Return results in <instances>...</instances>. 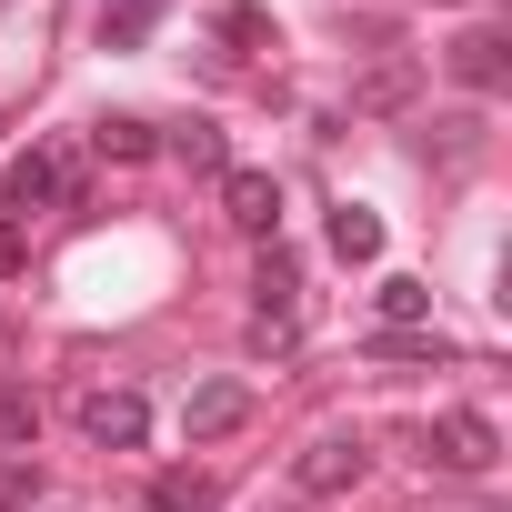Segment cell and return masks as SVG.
Instances as JSON below:
<instances>
[{
    "mask_svg": "<svg viewBox=\"0 0 512 512\" xmlns=\"http://www.w3.org/2000/svg\"><path fill=\"white\" fill-rule=\"evenodd\" d=\"M302 262L282 241H262V272H251V352H292L302 342Z\"/></svg>",
    "mask_w": 512,
    "mask_h": 512,
    "instance_id": "cell-1",
    "label": "cell"
},
{
    "mask_svg": "<svg viewBox=\"0 0 512 512\" xmlns=\"http://www.w3.org/2000/svg\"><path fill=\"white\" fill-rule=\"evenodd\" d=\"M51 201H71V151H11V171H0V221H31V211H51Z\"/></svg>",
    "mask_w": 512,
    "mask_h": 512,
    "instance_id": "cell-2",
    "label": "cell"
},
{
    "mask_svg": "<svg viewBox=\"0 0 512 512\" xmlns=\"http://www.w3.org/2000/svg\"><path fill=\"white\" fill-rule=\"evenodd\" d=\"M81 432H91V452H141L151 442V402L131 382H101V392H81Z\"/></svg>",
    "mask_w": 512,
    "mask_h": 512,
    "instance_id": "cell-3",
    "label": "cell"
},
{
    "mask_svg": "<svg viewBox=\"0 0 512 512\" xmlns=\"http://www.w3.org/2000/svg\"><path fill=\"white\" fill-rule=\"evenodd\" d=\"M422 442H432V462H442V472H492V462H502V432H492L472 402L432 412V432H422Z\"/></svg>",
    "mask_w": 512,
    "mask_h": 512,
    "instance_id": "cell-4",
    "label": "cell"
},
{
    "mask_svg": "<svg viewBox=\"0 0 512 512\" xmlns=\"http://www.w3.org/2000/svg\"><path fill=\"white\" fill-rule=\"evenodd\" d=\"M362 472H372V442H362V432H312V442H302V462H292V482H302V492H352Z\"/></svg>",
    "mask_w": 512,
    "mask_h": 512,
    "instance_id": "cell-5",
    "label": "cell"
},
{
    "mask_svg": "<svg viewBox=\"0 0 512 512\" xmlns=\"http://www.w3.org/2000/svg\"><path fill=\"white\" fill-rule=\"evenodd\" d=\"M442 71H452V81H462V91H472V101H492V91H502V81H512V41H502V31H492V21H472V31H462V41H452V51H442Z\"/></svg>",
    "mask_w": 512,
    "mask_h": 512,
    "instance_id": "cell-6",
    "label": "cell"
},
{
    "mask_svg": "<svg viewBox=\"0 0 512 512\" xmlns=\"http://www.w3.org/2000/svg\"><path fill=\"white\" fill-rule=\"evenodd\" d=\"M221 221L251 241H282V181L272 171H221Z\"/></svg>",
    "mask_w": 512,
    "mask_h": 512,
    "instance_id": "cell-7",
    "label": "cell"
},
{
    "mask_svg": "<svg viewBox=\"0 0 512 512\" xmlns=\"http://www.w3.org/2000/svg\"><path fill=\"white\" fill-rule=\"evenodd\" d=\"M241 422H251V382H191V402H181L191 442H231Z\"/></svg>",
    "mask_w": 512,
    "mask_h": 512,
    "instance_id": "cell-8",
    "label": "cell"
},
{
    "mask_svg": "<svg viewBox=\"0 0 512 512\" xmlns=\"http://www.w3.org/2000/svg\"><path fill=\"white\" fill-rule=\"evenodd\" d=\"M422 91V61H372L362 81H352V111H402Z\"/></svg>",
    "mask_w": 512,
    "mask_h": 512,
    "instance_id": "cell-9",
    "label": "cell"
},
{
    "mask_svg": "<svg viewBox=\"0 0 512 512\" xmlns=\"http://www.w3.org/2000/svg\"><path fill=\"white\" fill-rule=\"evenodd\" d=\"M31 442H41V392L0 382V452H31Z\"/></svg>",
    "mask_w": 512,
    "mask_h": 512,
    "instance_id": "cell-10",
    "label": "cell"
},
{
    "mask_svg": "<svg viewBox=\"0 0 512 512\" xmlns=\"http://www.w3.org/2000/svg\"><path fill=\"white\" fill-rule=\"evenodd\" d=\"M151 512H221V482L211 472H161L151 482Z\"/></svg>",
    "mask_w": 512,
    "mask_h": 512,
    "instance_id": "cell-11",
    "label": "cell"
},
{
    "mask_svg": "<svg viewBox=\"0 0 512 512\" xmlns=\"http://www.w3.org/2000/svg\"><path fill=\"white\" fill-rule=\"evenodd\" d=\"M332 251H342V262H382V221H372L362 201H342V211H332Z\"/></svg>",
    "mask_w": 512,
    "mask_h": 512,
    "instance_id": "cell-12",
    "label": "cell"
},
{
    "mask_svg": "<svg viewBox=\"0 0 512 512\" xmlns=\"http://www.w3.org/2000/svg\"><path fill=\"white\" fill-rule=\"evenodd\" d=\"M382 332H432V292L392 272V282H382Z\"/></svg>",
    "mask_w": 512,
    "mask_h": 512,
    "instance_id": "cell-13",
    "label": "cell"
},
{
    "mask_svg": "<svg viewBox=\"0 0 512 512\" xmlns=\"http://www.w3.org/2000/svg\"><path fill=\"white\" fill-rule=\"evenodd\" d=\"M362 352H372V362H452V342H442V332H372Z\"/></svg>",
    "mask_w": 512,
    "mask_h": 512,
    "instance_id": "cell-14",
    "label": "cell"
},
{
    "mask_svg": "<svg viewBox=\"0 0 512 512\" xmlns=\"http://www.w3.org/2000/svg\"><path fill=\"white\" fill-rule=\"evenodd\" d=\"M0 512H41V462L31 452H0Z\"/></svg>",
    "mask_w": 512,
    "mask_h": 512,
    "instance_id": "cell-15",
    "label": "cell"
},
{
    "mask_svg": "<svg viewBox=\"0 0 512 512\" xmlns=\"http://www.w3.org/2000/svg\"><path fill=\"white\" fill-rule=\"evenodd\" d=\"M91 141H101L111 161H151V151H161V131H151V121H101Z\"/></svg>",
    "mask_w": 512,
    "mask_h": 512,
    "instance_id": "cell-16",
    "label": "cell"
},
{
    "mask_svg": "<svg viewBox=\"0 0 512 512\" xmlns=\"http://www.w3.org/2000/svg\"><path fill=\"white\" fill-rule=\"evenodd\" d=\"M171 151H181L191 171H211V181L231 171V151H221V131H211V121H191V131H171Z\"/></svg>",
    "mask_w": 512,
    "mask_h": 512,
    "instance_id": "cell-17",
    "label": "cell"
},
{
    "mask_svg": "<svg viewBox=\"0 0 512 512\" xmlns=\"http://www.w3.org/2000/svg\"><path fill=\"white\" fill-rule=\"evenodd\" d=\"M211 31H221V41H241V51H262V41H272V11H262V0H231Z\"/></svg>",
    "mask_w": 512,
    "mask_h": 512,
    "instance_id": "cell-18",
    "label": "cell"
},
{
    "mask_svg": "<svg viewBox=\"0 0 512 512\" xmlns=\"http://www.w3.org/2000/svg\"><path fill=\"white\" fill-rule=\"evenodd\" d=\"M21 272V221H0V282Z\"/></svg>",
    "mask_w": 512,
    "mask_h": 512,
    "instance_id": "cell-19",
    "label": "cell"
},
{
    "mask_svg": "<svg viewBox=\"0 0 512 512\" xmlns=\"http://www.w3.org/2000/svg\"><path fill=\"white\" fill-rule=\"evenodd\" d=\"M111 11H121V21H141V31H151V11H161V0H111Z\"/></svg>",
    "mask_w": 512,
    "mask_h": 512,
    "instance_id": "cell-20",
    "label": "cell"
},
{
    "mask_svg": "<svg viewBox=\"0 0 512 512\" xmlns=\"http://www.w3.org/2000/svg\"><path fill=\"white\" fill-rule=\"evenodd\" d=\"M262 512H302V502H262Z\"/></svg>",
    "mask_w": 512,
    "mask_h": 512,
    "instance_id": "cell-21",
    "label": "cell"
}]
</instances>
